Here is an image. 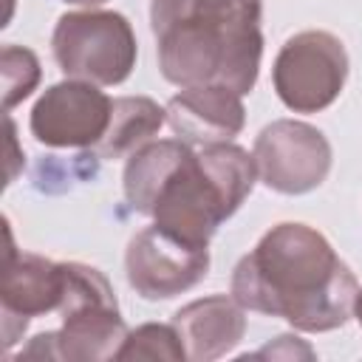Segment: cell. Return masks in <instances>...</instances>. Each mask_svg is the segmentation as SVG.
Returning <instances> with one entry per match:
<instances>
[{
  "label": "cell",
  "mask_w": 362,
  "mask_h": 362,
  "mask_svg": "<svg viewBox=\"0 0 362 362\" xmlns=\"http://www.w3.org/2000/svg\"><path fill=\"white\" fill-rule=\"evenodd\" d=\"M356 274L308 223H277L232 272L229 294L246 308L322 334L354 317Z\"/></svg>",
  "instance_id": "obj_1"
},
{
  "label": "cell",
  "mask_w": 362,
  "mask_h": 362,
  "mask_svg": "<svg viewBox=\"0 0 362 362\" xmlns=\"http://www.w3.org/2000/svg\"><path fill=\"white\" fill-rule=\"evenodd\" d=\"M260 0H150L158 71L178 88L252 93L260 74Z\"/></svg>",
  "instance_id": "obj_2"
},
{
  "label": "cell",
  "mask_w": 362,
  "mask_h": 362,
  "mask_svg": "<svg viewBox=\"0 0 362 362\" xmlns=\"http://www.w3.org/2000/svg\"><path fill=\"white\" fill-rule=\"evenodd\" d=\"M255 181V156L235 141L189 150L164 181L150 218L189 243L209 246L218 226L249 198Z\"/></svg>",
  "instance_id": "obj_3"
},
{
  "label": "cell",
  "mask_w": 362,
  "mask_h": 362,
  "mask_svg": "<svg viewBox=\"0 0 362 362\" xmlns=\"http://www.w3.org/2000/svg\"><path fill=\"white\" fill-rule=\"evenodd\" d=\"M51 51L68 79H82L99 88L122 85L139 57L133 25L119 11L85 8L57 20Z\"/></svg>",
  "instance_id": "obj_4"
},
{
  "label": "cell",
  "mask_w": 362,
  "mask_h": 362,
  "mask_svg": "<svg viewBox=\"0 0 362 362\" xmlns=\"http://www.w3.org/2000/svg\"><path fill=\"white\" fill-rule=\"evenodd\" d=\"M348 79V54L331 31L308 28L283 42L272 82L277 99L294 113H320L334 105Z\"/></svg>",
  "instance_id": "obj_5"
},
{
  "label": "cell",
  "mask_w": 362,
  "mask_h": 362,
  "mask_svg": "<svg viewBox=\"0 0 362 362\" xmlns=\"http://www.w3.org/2000/svg\"><path fill=\"white\" fill-rule=\"evenodd\" d=\"M257 178L280 195H305L331 173V144L322 130L297 119L266 124L252 147Z\"/></svg>",
  "instance_id": "obj_6"
},
{
  "label": "cell",
  "mask_w": 362,
  "mask_h": 362,
  "mask_svg": "<svg viewBox=\"0 0 362 362\" xmlns=\"http://www.w3.org/2000/svg\"><path fill=\"white\" fill-rule=\"evenodd\" d=\"M209 272V246L184 240L181 235L153 223L136 232L124 252V274L144 300H170L195 288Z\"/></svg>",
  "instance_id": "obj_7"
},
{
  "label": "cell",
  "mask_w": 362,
  "mask_h": 362,
  "mask_svg": "<svg viewBox=\"0 0 362 362\" xmlns=\"http://www.w3.org/2000/svg\"><path fill=\"white\" fill-rule=\"evenodd\" d=\"M113 113V99L99 85L82 79H62L34 102L28 116L31 136L45 147H76L93 150Z\"/></svg>",
  "instance_id": "obj_8"
},
{
  "label": "cell",
  "mask_w": 362,
  "mask_h": 362,
  "mask_svg": "<svg viewBox=\"0 0 362 362\" xmlns=\"http://www.w3.org/2000/svg\"><path fill=\"white\" fill-rule=\"evenodd\" d=\"M6 240H8V249H6V263H3L0 305H3L6 348H11L25 331L31 317L59 311L62 263L17 249L11 240V229H6Z\"/></svg>",
  "instance_id": "obj_9"
},
{
  "label": "cell",
  "mask_w": 362,
  "mask_h": 362,
  "mask_svg": "<svg viewBox=\"0 0 362 362\" xmlns=\"http://www.w3.org/2000/svg\"><path fill=\"white\" fill-rule=\"evenodd\" d=\"M164 110L173 133L192 147L232 141L246 124V107L240 93L223 85L181 88Z\"/></svg>",
  "instance_id": "obj_10"
},
{
  "label": "cell",
  "mask_w": 362,
  "mask_h": 362,
  "mask_svg": "<svg viewBox=\"0 0 362 362\" xmlns=\"http://www.w3.org/2000/svg\"><path fill=\"white\" fill-rule=\"evenodd\" d=\"M187 359L212 362L226 356L246 334V308L232 294H212L187 303L173 314Z\"/></svg>",
  "instance_id": "obj_11"
},
{
  "label": "cell",
  "mask_w": 362,
  "mask_h": 362,
  "mask_svg": "<svg viewBox=\"0 0 362 362\" xmlns=\"http://www.w3.org/2000/svg\"><path fill=\"white\" fill-rule=\"evenodd\" d=\"M127 325L119 314V303L88 305L62 314V328L54 331L57 359L65 362H105L116 359Z\"/></svg>",
  "instance_id": "obj_12"
},
{
  "label": "cell",
  "mask_w": 362,
  "mask_h": 362,
  "mask_svg": "<svg viewBox=\"0 0 362 362\" xmlns=\"http://www.w3.org/2000/svg\"><path fill=\"white\" fill-rule=\"evenodd\" d=\"M189 150L192 144L181 139H158V141H147L133 156H127L124 175H122L127 206L139 215H153V206L164 181L187 158Z\"/></svg>",
  "instance_id": "obj_13"
},
{
  "label": "cell",
  "mask_w": 362,
  "mask_h": 362,
  "mask_svg": "<svg viewBox=\"0 0 362 362\" xmlns=\"http://www.w3.org/2000/svg\"><path fill=\"white\" fill-rule=\"evenodd\" d=\"M167 122V110L158 107L150 96H119L113 99L110 124L102 141L93 147L99 158H124L133 156L139 147L153 141V136Z\"/></svg>",
  "instance_id": "obj_14"
},
{
  "label": "cell",
  "mask_w": 362,
  "mask_h": 362,
  "mask_svg": "<svg viewBox=\"0 0 362 362\" xmlns=\"http://www.w3.org/2000/svg\"><path fill=\"white\" fill-rule=\"evenodd\" d=\"M116 359H167V362H178L187 359L184 342L175 331V325H164V322H144L136 331H127Z\"/></svg>",
  "instance_id": "obj_15"
},
{
  "label": "cell",
  "mask_w": 362,
  "mask_h": 362,
  "mask_svg": "<svg viewBox=\"0 0 362 362\" xmlns=\"http://www.w3.org/2000/svg\"><path fill=\"white\" fill-rule=\"evenodd\" d=\"M0 65H3V110L8 113L14 105L31 96V90L40 85L42 68L37 54L20 45H6L0 54Z\"/></svg>",
  "instance_id": "obj_16"
},
{
  "label": "cell",
  "mask_w": 362,
  "mask_h": 362,
  "mask_svg": "<svg viewBox=\"0 0 362 362\" xmlns=\"http://www.w3.org/2000/svg\"><path fill=\"white\" fill-rule=\"evenodd\" d=\"M255 356H272V359H294V356H305V359H311L314 356V351L305 345V342H300L297 337H291V334H280L277 339H274V345H266V348H260Z\"/></svg>",
  "instance_id": "obj_17"
},
{
  "label": "cell",
  "mask_w": 362,
  "mask_h": 362,
  "mask_svg": "<svg viewBox=\"0 0 362 362\" xmlns=\"http://www.w3.org/2000/svg\"><path fill=\"white\" fill-rule=\"evenodd\" d=\"M6 130H8V170H6V184H11L23 167V153H17V127L11 122V116H6Z\"/></svg>",
  "instance_id": "obj_18"
},
{
  "label": "cell",
  "mask_w": 362,
  "mask_h": 362,
  "mask_svg": "<svg viewBox=\"0 0 362 362\" xmlns=\"http://www.w3.org/2000/svg\"><path fill=\"white\" fill-rule=\"evenodd\" d=\"M354 317L359 320V325H362V288L356 291V303H354Z\"/></svg>",
  "instance_id": "obj_19"
},
{
  "label": "cell",
  "mask_w": 362,
  "mask_h": 362,
  "mask_svg": "<svg viewBox=\"0 0 362 362\" xmlns=\"http://www.w3.org/2000/svg\"><path fill=\"white\" fill-rule=\"evenodd\" d=\"M65 3H74V6H88V8H93V6H102V3H107V0H65Z\"/></svg>",
  "instance_id": "obj_20"
}]
</instances>
